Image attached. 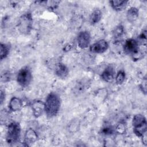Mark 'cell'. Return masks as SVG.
I'll return each mask as SVG.
<instances>
[{
  "label": "cell",
  "instance_id": "cell-1",
  "mask_svg": "<svg viewBox=\"0 0 147 147\" xmlns=\"http://www.w3.org/2000/svg\"><path fill=\"white\" fill-rule=\"evenodd\" d=\"M45 113L48 118H52L57 115L61 106L59 96L54 92L49 93L45 99Z\"/></svg>",
  "mask_w": 147,
  "mask_h": 147
},
{
  "label": "cell",
  "instance_id": "cell-2",
  "mask_svg": "<svg viewBox=\"0 0 147 147\" xmlns=\"http://www.w3.org/2000/svg\"><path fill=\"white\" fill-rule=\"evenodd\" d=\"M21 129L19 123L11 122L7 126L6 141L10 145H14L19 142L21 138Z\"/></svg>",
  "mask_w": 147,
  "mask_h": 147
},
{
  "label": "cell",
  "instance_id": "cell-3",
  "mask_svg": "<svg viewBox=\"0 0 147 147\" xmlns=\"http://www.w3.org/2000/svg\"><path fill=\"white\" fill-rule=\"evenodd\" d=\"M145 117L140 114L135 115L132 120L134 133L138 137H141L147 131V124Z\"/></svg>",
  "mask_w": 147,
  "mask_h": 147
},
{
  "label": "cell",
  "instance_id": "cell-4",
  "mask_svg": "<svg viewBox=\"0 0 147 147\" xmlns=\"http://www.w3.org/2000/svg\"><path fill=\"white\" fill-rule=\"evenodd\" d=\"M33 18L30 13H26L22 15L18 19L17 28L20 33L24 34H28L32 29Z\"/></svg>",
  "mask_w": 147,
  "mask_h": 147
},
{
  "label": "cell",
  "instance_id": "cell-5",
  "mask_svg": "<svg viewBox=\"0 0 147 147\" xmlns=\"http://www.w3.org/2000/svg\"><path fill=\"white\" fill-rule=\"evenodd\" d=\"M18 84L22 87H28L32 80V74L30 68L25 66L21 68L16 77Z\"/></svg>",
  "mask_w": 147,
  "mask_h": 147
},
{
  "label": "cell",
  "instance_id": "cell-6",
  "mask_svg": "<svg viewBox=\"0 0 147 147\" xmlns=\"http://www.w3.org/2000/svg\"><path fill=\"white\" fill-rule=\"evenodd\" d=\"M123 49L125 53L133 56L140 49L139 42L134 38H128L125 40L123 45Z\"/></svg>",
  "mask_w": 147,
  "mask_h": 147
},
{
  "label": "cell",
  "instance_id": "cell-7",
  "mask_svg": "<svg viewBox=\"0 0 147 147\" xmlns=\"http://www.w3.org/2000/svg\"><path fill=\"white\" fill-rule=\"evenodd\" d=\"M109 48V44L107 41L104 39L99 40L90 47V51L94 53H103L105 52Z\"/></svg>",
  "mask_w": 147,
  "mask_h": 147
},
{
  "label": "cell",
  "instance_id": "cell-8",
  "mask_svg": "<svg viewBox=\"0 0 147 147\" xmlns=\"http://www.w3.org/2000/svg\"><path fill=\"white\" fill-rule=\"evenodd\" d=\"M90 41L91 35L88 31H82L78 34L77 37V41L78 46L80 48L84 49L87 48L90 45Z\"/></svg>",
  "mask_w": 147,
  "mask_h": 147
},
{
  "label": "cell",
  "instance_id": "cell-9",
  "mask_svg": "<svg viewBox=\"0 0 147 147\" xmlns=\"http://www.w3.org/2000/svg\"><path fill=\"white\" fill-rule=\"evenodd\" d=\"M33 114L35 118H38L45 112V103L41 100H34L31 105Z\"/></svg>",
  "mask_w": 147,
  "mask_h": 147
},
{
  "label": "cell",
  "instance_id": "cell-10",
  "mask_svg": "<svg viewBox=\"0 0 147 147\" xmlns=\"http://www.w3.org/2000/svg\"><path fill=\"white\" fill-rule=\"evenodd\" d=\"M115 76V71L114 68L112 65L107 66L102 72L101 78L106 82H112Z\"/></svg>",
  "mask_w": 147,
  "mask_h": 147
},
{
  "label": "cell",
  "instance_id": "cell-11",
  "mask_svg": "<svg viewBox=\"0 0 147 147\" xmlns=\"http://www.w3.org/2000/svg\"><path fill=\"white\" fill-rule=\"evenodd\" d=\"M38 139V136L36 131L32 129L29 128L26 130L24 135V143L26 146H30L34 144Z\"/></svg>",
  "mask_w": 147,
  "mask_h": 147
},
{
  "label": "cell",
  "instance_id": "cell-12",
  "mask_svg": "<svg viewBox=\"0 0 147 147\" xmlns=\"http://www.w3.org/2000/svg\"><path fill=\"white\" fill-rule=\"evenodd\" d=\"M55 74L60 78H65L69 74V69L68 67L62 63H58L55 69Z\"/></svg>",
  "mask_w": 147,
  "mask_h": 147
},
{
  "label": "cell",
  "instance_id": "cell-13",
  "mask_svg": "<svg viewBox=\"0 0 147 147\" xmlns=\"http://www.w3.org/2000/svg\"><path fill=\"white\" fill-rule=\"evenodd\" d=\"M22 107V101L16 96L12 97L9 103V109L10 111L16 112L20 110Z\"/></svg>",
  "mask_w": 147,
  "mask_h": 147
},
{
  "label": "cell",
  "instance_id": "cell-14",
  "mask_svg": "<svg viewBox=\"0 0 147 147\" xmlns=\"http://www.w3.org/2000/svg\"><path fill=\"white\" fill-rule=\"evenodd\" d=\"M111 7L115 11H119L124 10L128 3L127 1L126 0H114L109 1Z\"/></svg>",
  "mask_w": 147,
  "mask_h": 147
},
{
  "label": "cell",
  "instance_id": "cell-15",
  "mask_svg": "<svg viewBox=\"0 0 147 147\" xmlns=\"http://www.w3.org/2000/svg\"><path fill=\"white\" fill-rule=\"evenodd\" d=\"M138 15V9L136 7H131L127 10L126 12V18L129 22L133 23L137 20Z\"/></svg>",
  "mask_w": 147,
  "mask_h": 147
},
{
  "label": "cell",
  "instance_id": "cell-16",
  "mask_svg": "<svg viewBox=\"0 0 147 147\" xmlns=\"http://www.w3.org/2000/svg\"><path fill=\"white\" fill-rule=\"evenodd\" d=\"M102 13L100 10L95 9L90 14L89 18L90 23L91 25H95L98 24L101 20Z\"/></svg>",
  "mask_w": 147,
  "mask_h": 147
},
{
  "label": "cell",
  "instance_id": "cell-17",
  "mask_svg": "<svg viewBox=\"0 0 147 147\" xmlns=\"http://www.w3.org/2000/svg\"><path fill=\"white\" fill-rule=\"evenodd\" d=\"M10 45L1 42L0 44V58L1 60L5 59L9 55L10 52Z\"/></svg>",
  "mask_w": 147,
  "mask_h": 147
},
{
  "label": "cell",
  "instance_id": "cell-18",
  "mask_svg": "<svg viewBox=\"0 0 147 147\" xmlns=\"http://www.w3.org/2000/svg\"><path fill=\"white\" fill-rule=\"evenodd\" d=\"M124 28L122 25H119L115 27L113 32V36L115 39H119L124 34Z\"/></svg>",
  "mask_w": 147,
  "mask_h": 147
},
{
  "label": "cell",
  "instance_id": "cell-19",
  "mask_svg": "<svg viewBox=\"0 0 147 147\" xmlns=\"http://www.w3.org/2000/svg\"><path fill=\"white\" fill-rule=\"evenodd\" d=\"M125 77H126V75H125V71L123 70L119 71L115 74V76L114 79L115 80V83L118 85H121L123 84V83L125 81Z\"/></svg>",
  "mask_w": 147,
  "mask_h": 147
},
{
  "label": "cell",
  "instance_id": "cell-20",
  "mask_svg": "<svg viewBox=\"0 0 147 147\" xmlns=\"http://www.w3.org/2000/svg\"><path fill=\"white\" fill-rule=\"evenodd\" d=\"M115 132V129L110 126H106L102 128L101 130L102 134L105 136H109L112 135Z\"/></svg>",
  "mask_w": 147,
  "mask_h": 147
},
{
  "label": "cell",
  "instance_id": "cell-21",
  "mask_svg": "<svg viewBox=\"0 0 147 147\" xmlns=\"http://www.w3.org/2000/svg\"><path fill=\"white\" fill-rule=\"evenodd\" d=\"M79 124H80V123H79V121H78L76 119L72 120L69 125V131L72 133L77 131L79 128V125H80Z\"/></svg>",
  "mask_w": 147,
  "mask_h": 147
},
{
  "label": "cell",
  "instance_id": "cell-22",
  "mask_svg": "<svg viewBox=\"0 0 147 147\" xmlns=\"http://www.w3.org/2000/svg\"><path fill=\"white\" fill-rule=\"evenodd\" d=\"M126 127L123 123H119L116 126L115 129V131L118 133V134H123L125 132Z\"/></svg>",
  "mask_w": 147,
  "mask_h": 147
},
{
  "label": "cell",
  "instance_id": "cell-23",
  "mask_svg": "<svg viewBox=\"0 0 147 147\" xmlns=\"http://www.w3.org/2000/svg\"><path fill=\"white\" fill-rule=\"evenodd\" d=\"M140 40L142 41L141 44L144 45V46H146V29H144L142 30V32L141 33V34L139 35L138 37Z\"/></svg>",
  "mask_w": 147,
  "mask_h": 147
},
{
  "label": "cell",
  "instance_id": "cell-24",
  "mask_svg": "<svg viewBox=\"0 0 147 147\" xmlns=\"http://www.w3.org/2000/svg\"><path fill=\"white\" fill-rule=\"evenodd\" d=\"M140 86V88H141V91H142V92L144 93V94H146V79L145 78L142 80V82Z\"/></svg>",
  "mask_w": 147,
  "mask_h": 147
},
{
  "label": "cell",
  "instance_id": "cell-25",
  "mask_svg": "<svg viewBox=\"0 0 147 147\" xmlns=\"http://www.w3.org/2000/svg\"><path fill=\"white\" fill-rule=\"evenodd\" d=\"M5 99V93L3 91H1V95H0V100H1V105H2L3 102Z\"/></svg>",
  "mask_w": 147,
  "mask_h": 147
},
{
  "label": "cell",
  "instance_id": "cell-26",
  "mask_svg": "<svg viewBox=\"0 0 147 147\" xmlns=\"http://www.w3.org/2000/svg\"><path fill=\"white\" fill-rule=\"evenodd\" d=\"M142 143L144 144V145H147V140H146V133L144 134L142 137Z\"/></svg>",
  "mask_w": 147,
  "mask_h": 147
}]
</instances>
